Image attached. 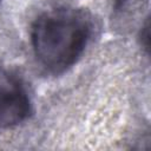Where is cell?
Masks as SVG:
<instances>
[{
    "label": "cell",
    "mask_w": 151,
    "mask_h": 151,
    "mask_svg": "<svg viewBox=\"0 0 151 151\" xmlns=\"http://www.w3.org/2000/svg\"><path fill=\"white\" fill-rule=\"evenodd\" d=\"M92 15L84 8L54 7L40 13L31 27V45L40 66L61 74L78 63L93 34Z\"/></svg>",
    "instance_id": "1"
},
{
    "label": "cell",
    "mask_w": 151,
    "mask_h": 151,
    "mask_svg": "<svg viewBox=\"0 0 151 151\" xmlns=\"http://www.w3.org/2000/svg\"><path fill=\"white\" fill-rule=\"evenodd\" d=\"M32 113V103L24 81L0 67V130L25 122Z\"/></svg>",
    "instance_id": "2"
},
{
    "label": "cell",
    "mask_w": 151,
    "mask_h": 151,
    "mask_svg": "<svg viewBox=\"0 0 151 151\" xmlns=\"http://www.w3.org/2000/svg\"><path fill=\"white\" fill-rule=\"evenodd\" d=\"M140 41H142V46L144 48H146V51L149 50V18H146L145 24L142 26L140 29Z\"/></svg>",
    "instance_id": "3"
},
{
    "label": "cell",
    "mask_w": 151,
    "mask_h": 151,
    "mask_svg": "<svg viewBox=\"0 0 151 151\" xmlns=\"http://www.w3.org/2000/svg\"><path fill=\"white\" fill-rule=\"evenodd\" d=\"M0 2H1V0H0Z\"/></svg>",
    "instance_id": "4"
}]
</instances>
